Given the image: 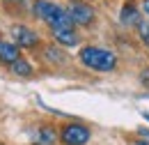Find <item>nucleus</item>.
Wrapping results in <instances>:
<instances>
[{"label": "nucleus", "mask_w": 149, "mask_h": 145, "mask_svg": "<svg viewBox=\"0 0 149 145\" xmlns=\"http://www.w3.org/2000/svg\"><path fill=\"white\" fill-rule=\"evenodd\" d=\"M12 72L19 74V76H30L32 74V67H30V62H25V60H16V62H12Z\"/></svg>", "instance_id": "1a4fd4ad"}, {"label": "nucleus", "mask_w": 149, "mask_h": 145, "mask_svg": "<svg viewBox=\"0 0 149 145\" xmlns=\"http://www.w3.org/2000/svg\"><path fill=\"white\" fill-rule=\"evenodd\" d=\"M16 2H23V0H16Z\"/></svg>", "instance_id": "dca6fc26"}, {"label": "nucleus", "mask_w": 149, "mask_h": 145, "mask_svg": "<svg viewBox=\"0 0 149 145\" xmlns=\"http://www.w3.org/2000/svg\"><path fill=\"white\" fill-rule=\"evenodd\" d=\"M138 18H140V14H138V9H135V5H124L122 7V12H119V21L124 23V25H131V23H138Z\"/></svg>", "instance_id": "0eeeda50"}, {"label": "nucleus", "mask_w": 149, "mask_h": 145, "mask_svg": "<svg viewBox=\"0 0 149 145\" xmlns=\"http://www.w3.org/2000/svg\"><path fill=\"white\" fill-rule=\"evenodd\" d=\"M140 78H142V83H145V85H149V69H145V72L140 74Z\"/></svg>", "instance_id": "ddd939ff"}, {"label": "nucleus", "mask_w": 149, "mask_h": 145, "mask_svg": "<svg viewBox=\"0 0 149 145\" xmlns=\"http://www.w3.org/2000/svg\"><path fill=\"white\" fill-rule=\"evenodd\" d=\"M138 30H140L142 42H145V44H149V23H147V21H138Z\"/></svg>", "instance_id": "9d476101"}, {"label": "nucleus", "mask_w": 149, "mask_h": 145, "mask_svg": "<svg viewBox=\"0 0 149 145\" xmlns=\"http://www.w3.org/2000/svg\"><path fill=\"white\" fill-rule=\"evenodd\" d=\"M62 141L67 145H85L90 141V129L83 125H67L62 129Z\"/></svg>", "instance_id": "20e7f679"}, {"label": "nucleus", "mask_w": 149, "mask_h": 145, "mask_svg": "<svg viewBox=\"0 0 149 145\" xmlns=\"http://www.w3.org/2000/svg\"><path fill=\"white\" fill-rule=\"evenodd\" d=\"M19 60V46L12 44V42H0V62H16Z\"/></svg>", "instance_id": "423d86ee"}, {"label": "nucleus", "mask_w": 149, "mask_h": 145, "mask_svg": "<svg viewBox=\"0 0 149 145\" xmlns=\"http://www.w3.org/2000/svg\"><path fill=\"white\" fill-rule=\"evenodd\" d=\"M46 55H48L53 62H62V60H64V58H62V53H57L55 49H48V51H46Z\"/></svg>", "instance_id": "f8f14e48"}, {"label": "nucleus", "mask_w": 149, "mask_h": 145, "mask_svg": "<svg viewBox=\"0 0 149 145\" xmlns=\"http://www.w3.org/2000/svg\"><path fill=\"white\" fill-rule=\"evenodd\" d=\"M39 136H41V143H44V145H51L53 141H55L53 129H41V134H39Z\"/></svg>", "instance_id": "9b49d317"}, {"label": "nucleus", "mask_w": 149, "mask_h": 145, "mask_svg": "<svg viewBox=\"0 0 149 145\" xmlns=\"http://www.w3.org/2000/svg\"><path fill=\"white\" fill-rule=\"evenodd\" d=\"M145 12L149 14V0H145Z\"/></svg>", "instance_id": "2eb2a0df"}, {"label": "nucleus", "mask_w": 149, "mask_h": 145, "mask_svg": "<svg viewBox=\"0 0 149 145\" xmlns=\"http://www.w3.org/2000/svg\"><path fill=\"white\" fill-rule=\"evenodd\" d=\"M12 37H14L16 46H23V49L37 46V42H39L37 32H32V30L25 28V25H14V28H12Z\"/></svg>", "instance_id": "39448f33"}, {"label": "nucleus", "mask_w": 149, "mask_h": 145, "mask_svg": "<svg viewBox=\"0 0 149 145\" xmlns=\"http://www.w3.org/2000/svg\"><path fill=\"white\" fill-rule=\"evenodd\" d=\"M35 16L46 21L53 30H74V21L69 18L67 9H62L55 2H48V0H37L35 7H32Z\"/></svg>", "instance_id": "f257e3e1"}, {"label": "nucleus", "mask_w": 149, "mask_h": 145, "mask_svg": "<svg viewBox=\"0 0 149 145\" xmlns=\"http://www.w3.org/2000/svg\"><path fill=\"white\" fill-rule=\"evenodd\" d=\"M67 14L69 18L74 21V25H90L94 21V9L90 5H85V2H80V0H71L69 2V7H67Z\"/></svg>", "instance_id": "7ed1b4c3"}, {"label": "nucleus", "mask_w": 149, "mask_h": 145, "mask_svg": "<svg viewBox=\"0 0 149 145\" xmlns=\"http://www.w3.org/2000/svg\"><path fill=\"white\" fill-rule=\"evenodd\" d=\"M53 35L60 44H64V46H76L78 44V35H76L74 30H53Z\"/></svg>", "instance_id": "6e6552de"}, {"label": "nucleus", "mask_w": 149, "mask_h": 145, "mask_svg": "<svg viewBox=\"0 0 149 145\" xmlns=\"http://www.w3.org/2000/svg\"><path fill=\"white\" fill-rule=\"evenodd\" d=\"M80 62L87 65L90 69L96 72H110L117 65V55L108 49H99V46H85L80 51Z\"/></svg>", "instance_id": "f03ea898"}, {"label": "nucleus", "mask_w": 149, "mask_h": 145, "mask_svg": "<svg viewBox=\"0 0 149 145\" xmlns=\"http://www.w3.org/2000/svg\"><path fill=\"white\" fill-rule=\"evenodd\" d=\"M131 145H149V141H138V143H131Z\"/></svg>", "instance_id": "4468645a"}]
</instances>
